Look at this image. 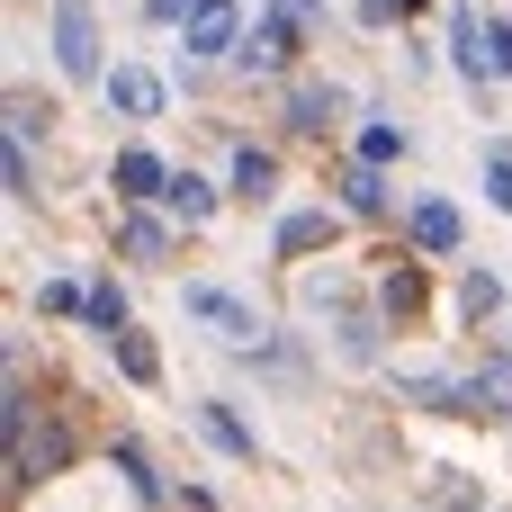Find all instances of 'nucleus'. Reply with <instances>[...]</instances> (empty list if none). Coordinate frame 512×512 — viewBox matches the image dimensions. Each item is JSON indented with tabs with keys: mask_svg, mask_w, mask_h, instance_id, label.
I'll list each match as a JSON object with an SVG mask.
<instances>
[{
	"mask_svg": "<svg viewBox=\"0 0 512 512\" xmlns=\"http://www.w3.org/2000/svg\"><path fill=\"white\" fill-rule=\"evenodd\" d=\"M54 72L72 90H99L108 81V54H99V9L90 0H54Z\"/></svg>",
	"mask_w": 512,
	"mask_h": 512,
	"instance_id": "nucleus-1",
	"label": "nucleus"
},
{
	"mask_svg": "<svg viewBox=\"0 0 512 512\" xmlns=\"http://www.w3.org/2000/svg\"><path fill=\"white\" fill-rule=\"evenodd\" d=\"M180 306L198 315V324H216V342H234V351H270V333H261V315L234 297V288H207V279H189L180 288Z\"/></svg>",
	"mask_w": 512,
	"mask_h": 512,
	"instance_id": "nucleus-2",
	"label": "nucleus"
},
{
	"mask_svg": "<svg viewBox=\"0 0 512 512\" xmlns=\"http://www.w3.org/2000/svg\"><path fill=\"white\" fill-rule=\"evenodd\" d=\"M180 54H189V63H234V54H243V9H234V0L198 9V18L180 27Z\"/></svg>",
	"mask_w": 512,
	"mask_h": 512,
	"instance_id": "nucleus-3",
	"label": "nucleus"
},
{
	"mask_svg": "<svg viewBox=\"0 0 512 512\" xmlns=\"http://www.w3.org/2000/svg\"><path fill=\"white\" fill-rule=\"evenodd\" d=\"M450 63H459V81H477V90L504 81V72H495V18H486V9H450Z\"/></svg>",
	"mask_w": 512,
	"mask_h": 512,
	"instance_id": "nucleus-4",
	"label": "nucleus"
},
{
	"mask_svg": "<svg viewBox=\"0 0 512 512\" xmlns=\"http://www.w3.org/2000/svg\"><path fill=\"white\" fill-rule=\"evenodd\" d=\"M405 243L450 261V252L468 243V225H459V207H450V198H414V207H405Z\"/></svg>",
	"mask_w": 512,
	"mask_h": 512,
	"instance_id": "nucleus-5",
	"label": "nucleus"
},
{
	"mask_svg": "<svg viewBox=\"0 0 512 512\" xmlns=\"http://www.w3.org/2000/svg\"><path fill=\"white\" fill-rule=\"evenodd\" d=\"M99 99H108L117 117H162V81H153L144 63H108V81H99Z\"/></svg>",
	"mask_w": 512,
	"mask_h": 512,
	"instance_id": "nucleus-6",
	"label": "nucleus"
},
{
	"mask_svg": "<svg viewBox=\"0 0 512 512\" xmlns=\"http://www.w3.org/2000/svg\"><path fill=\"white\" fill-rule=\"evenodd\" d=\"M108 180H117V198H162V189H171V162H162L153 144H126V153L108 162Z\"/></svg>",
	"mask_w": 512,
	"mask_h": 512,
	"instance_id": "nucleus-7",
	"label": "nucleus"
},
{
	"mask_svg": "<svg viewBox=\"0 0 512 512\" xmlns=\"http://www.w3.org/2000/svg\"><path fill=\"white\" fill-rule=\"evenodd\" d=\"M225 189H234L243 207H261V198L279 189V153H270V144H243V153L225 162Z\"/></svg>",
	"mask_w": 512,
	"mask_h": 512,
	"instance_id": "nucleus-8",
	"label": "nucleus"
},
{
	"mask_svg": "<svg viewBox=\"0 0 512 512\" xmlns=\"http://www.w3.org/2000/svg\"><path fill=\"white\" fill-rule=\"evenodd\" d=\"M225 198H234V189H216V180H198V171H171V189H162V207H171L180 225H207Z\"/></svg>",
	"mask_w": 512,
	"mask_h": 512,
	"instance_id": "nucleus-9",
	"label": "nucleus"
},
{
	"mask_svg": "<svg viewBox=\"0 0 512 512\" xmlns=\"http://www.w3.org/2000/svg\"><path fill=\"white\" fill-rule=\"evenodd\" d=\"M333 108H351V90H342V81H297V90H288V117H297L306 135H324V126H333Z\"/></svg>",
	"mask_w": 512,
	"mask_h": 512,
	"instance_id": "nucleus-10",
	"label": "nucleus"
},
{
	"mask_svg": "<svg viewBox=\"0 0 512 512\" xmlns=\"http://www.w3.org/2000/svg\"><path fill=\"white\" fill-rule=\"evenodd\" d=\"M81 324H90L99 342H117V333L135 324V306H126V288H117V279H90V306H81Z\"/></svg>",
	"mask_w": 512,
	"mask_h": 512,
	"instance_id": "nucleus-11",
	"label": "nucleus"
},
{
	"mask_svg": "<svg viewBox=\"0 0 512 512\" xmlns=\"http://www.w3.org/2000/svg\"><path fill=\"white\" fill-rule=\"evenodd\" d=\"M198 432H207L225 459H252V450H261V441H252V423H243V414H225V396H207V405H198Z\"/></svg>",
	"mask_w": 512,
	"mask_h": 512,
	"instance_id": "nucleus-12",
	"label": "nucleus"
},
{
	"mask_svg": "<svg viewBox=\"0 0 512 512\" xmlns=\"http://www.w3.org/2000/svg\"><path fill=\"white\" fill-rule=\"evenodd\" d=\"M108 360H117V378H126V387H153V378H162V351H153V342H144L135 324H126V333L108 342Z\"/></svg>",
	"mask_w": 512,
	"mask_h": 512,
	"instance_id": "nucleus-13",
	"label": "nucleus"
},
{
	"mask_svg": "<svg viewBox=\"0 0 512 512\" xmlns=\"http://www.w3.org/2000/svg\"><path fill=\"white\" fill-rule=\"evenodd\" d=\"M342 207H351V216H387V171H378V162H351V171H342Z\"/></svg>",
	"mask_w": 512,
	"mask_h": 512,
	"instance_id": "nucleus-14",
	"label": "nucleus"
},
{
	"mask_svg": "<svg viewBox=\"0 0 512 512\" xmlns=\"http://www.w3.org/2000/svg\"><path fill=\"white\" fill-rule=\"evenodd\" d=\"M360 162H378V171L405 162V126H396V117H369V126H360Z\"/></svg>",
	"mask_w": 512,
	"mask_h": 512,
	"instance_id": "nucleus-15",
	"label": "nucleus"
},
{
	"mask_svg": "<svg viewBox=\"0 0 512 512\" xmlns=\"http://www.w3.org/2000/svg\"><path fill=\"white\" fill-rule=\"evenodd\" d=\"M117 252H126V261H162V252H171V234H162L153 216H126V225H117Z\"/></svg>",
	"mask_w": 512,
	"mask_h": 512,
	"instance_id": "nucleus-16",
	"label": "nucleus"
},
{
	"mask_svg": "<svg viewBox=\"0 0 512 512\" xmlns=\"http://www.w3.org/2000/svg\"><path fill=\"white\" fill-rule=\"evenodd\" d=\"M333 234H342L333 216H288V225H279V252H315V243H333Z\"/></svg>",
	"mask_w": 512,
	"mask_h": 512,
	"instance_id": "nucleus-17",
	"label": "nucleus"
},
{
	"mask_svg": "<svg viewBox=\"0 0 512 512\" xmlns=\"http://www.w3.org/2000/svg\"><path fill=\"white\" fill-rule=\"evenodd\" d=\"M459 306L495 315V306H504V279H495V270H459Z\"/></svg>",
	"mask_w": 512,
	"mask_h": 512,
	"instance_id": "nucleus-18",
	"label": "nucleus"
},
{
	"mask_svg": "<svg viewBox=\"0 0 512 512\" xmlns=\"http://www.w3.org/2000/svg\"><path fill=\"white\" fill-rule=\"evenodd\" d=\"M486 198L512 216V144H486Z\"/></svg>",
	"mask_w": 512,
	"mask_h": 512,
	"instance_id": "nucleus-19",
	"label": "nucleus"
},
{
	"mask_svg": "<svg viewBox=\"0 0 512 512\" xmlns=\"http://www.w3.org/2000/svg\"><path fill=\"white\" fill-rule=\"evenodd\" d=\"M0 171H9V198H36V171H27V135L9 126V153H0Z\"/></svg>",
	"mask_w": 512,
	"mask_h": 512,
	"instance_id": "nucleus-20",
	"label": "nucleus"
},
{
	"mask_svg": "<svg viewBox=\"0 0 512 512\" xmlns=\"http://www.w3.org/2000/svg\"><path fill=\"white\" fill-rule=\"evenodd\" d=\"M36 306H45V315H81V306H90V288H81V279H45V288H36Z\"/></svg>",
	"mask_w": 512,
	"mask_h": 512,
	"instance_id": "nucleus-21",
	"label": "nucleus"
},
{
	"mask_svg": "<svg viewBox=\"0 0 512 512\" xmlns=\"http://www.w3.org/2000/svg\"><path fill=\"white\" fill-rule=\"evenodd\" d=\"M198 9H216V0H144V27H189Z\"/></svg>",
	"mask_w": 512,
	"mask_h": 512,
	"instance_id": "nucleus-22",
	"label": "nucleus"
},
{
	"mask_svg": "<svg viewBox=\"0 0 512 512\" xmlns=\"http://www.w3.org/2000/svg\"><path fill=\"white\" fill-rule=\"evenodd\" d=\"M108 459H117V477H135V495H153V468H144V450H135V441H117Z\"/></svg>",
	"mask_w": 512,
	"mask_h": 512,
	"instance_id": "nucleus-23",
	"label": "nucleus"
},
{
	"mask_svg": "<svg viewBox=\"0 0 512 512\" xmlns=\"http://www.w3.org/2000/svg\"><path fill=\"white\" fill-rule=\"evenodd\" d=\"M396 9H414V0H360V27H387Z\"/></svg>",
	"mask_w": 512,
	"mask_h": 512,
	"instance_id": "nucleus-24",
	"label": "nucleus"
},
{
	"mask_svg": "<svg viewBox=\"0 0 512 512\" xmlns=\"http://www.w3.org/2000/svg\"><path fill=\"white\" fill-rule=\"evenodd\" d=\"M495 72L512 81V18H495Z\"/></svg>",
	"mask_w": 512,
	"mask_h": 512,
	"instance_id": "nucleus-25",
	"label": "nucleus"
},
{
	"mask_svg": "<svg viewBox=\"0 0 512 512\" xmlns=\"http://www.w3.org/2000/svg\"><path fill=\"white\" fill-rule=\"evenodd\" d=\"M270 9H279V18H297V27H306V18H324V0H270Z\"/></svg>",
	"mask_w": 512,
	"mask_h": 512,
	"instance_id": "nucleus-26",
	"label": "nucleus"
}]
</instances>
